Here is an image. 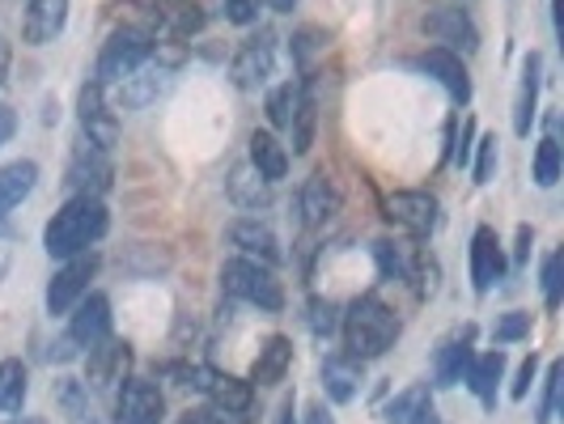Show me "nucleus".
<instances>
[{
	"label": "nucleus",
	"mask_w": 564,
	"mask_h": 424,
	"mask_svg": "<svg viewBox=\"0 0 564 424\" xmlns=\"http://www.w3.org/2000/svg\"><path fill=\"white\" fill-rule=\"evenodd\" d=\"M111 229V213L107 204L94 196H73L56 217L43 229V247L52 259H73V254L89 251L98 238H107Z\"/></svg>",
	"instance_id": "obj_1"
},
{
	"label": "nucleus",
	"mask_w": 564,
	"mask_h": 424,
	"mask_svg": "<svg viewBox=\"0 0 564 424\" xmlns=\"http://www.w3.org/2000/svg\"><path fill=\"white\" fill-rule=\"evenodd\" d=\"M339 327H344L348 357H357V361H373V357L391 352L399 331H403L395 311H391L387 302H378V297H357V302L344 311Z\"/></svg>",
	"instance_id": "obj_2"
},
{
	"label": "nucleus",
	"mask_w": 564,
	"mask_h": 424,
	"mask_svg": "<svg viewBox=\"0 0 564 424\" xmlns=\"http://www.w3.org/2000/svg\"><path fill=\"white\" fill-rule=\"evenodd\" d=\"M221 289L226 297L251 302L259 311H284V289L272 276V268H263L259 259H226L221 263Z\"/></svg>",
	"instance_id": "obj_3"
},
{
	"label": "nucleus",
	"mask_w": 564,
	"mask_h": 424,
	"mask_svg": "<svg viewBox=\"0 0 564 424\" xmlns=\"http://www.w3.org/2000/svg\"><path fill=\"white\" fill-rule=\"evenodd\" d=\"M153 56V34L144 26H119L102 43V56H98V85H119L128 81L137 68H144V59Z\"/></svg>",
	"instance_id": "obj_4"
},
{
	"label": "nucleus",
	"mask_w": 564,
	"mask_h": 424,
	"mask_svg": "<svg viewBox=\"0 0 564 424\" xmlns=\"http://www.w3.org/2000/svg\"><path fill=\"white\" fill-rule=\"evenodd\" d=\"M421 30L454 56H476L480 52V30L458 4H429L421 13Z\"/></svg>",
	"instance_id": "obj_5"
},
{
	"label": "nucleus",
	"mask_w": 564,
	"mask_h": 424,
	"mask_svg": "<svg viewBox=\"0 0 564 424\" xmlns=\"http://www.w3.org/2000/svg\"><path fill=\"white\" fill-rule=\"evenodd\" d=\"M94 272H98V254L94 251H82V254H73V259H64V268H59L56 276H52V284H47V314L73 311L85 293H89Z\"/></svg>",
	"instance_id": "obj_6"
},
{
	"label": "nucleus",
	"mask_w": 564,
	"mask_h": 424,
	"mask_svg": "<svg viewBox=\"0 0 564 424\" xmlns=\"http://www.w3.org/2000/svg\"><path fill=\"white\" fill-rule=\"evenodd\" d=\"M111 178H115V170H111V162H107V153L82 137L77 149H73V162H68V178H64L68 192H73V196L102 199L111 192Z\"/></svg>",
	"instance_id": "obj_7"
},
{
	"label": "nucleus",
	"mask_w": 564,
	"mask_h": 424,
	"mask_svg": "<svg viewBox=\"0 0 564 424\" xmlns=\"http://www.w3.org/2000/svg\"><path fill=\"white\" fill-rule=\"evenodd\" d=\"M128 369H132V344L107 336L89 348L85 382H89L94 391H111V387H123V382H128Z\"/></svg>",
	"instance_id": "obj_8"
},
{
	"label": "nucleus",
	"mask_w": 564,
	"mask_h": 424,
	"mask_svg": "<svg viewBox=\"0 0 564 424\" xmlns=\"http://www.w3.org/2000/svg\"><path fill=\"white\" fill-rule=\"evenodd\" d=\"M77 119H82V137L89 144H98L102 153L119 144V119L115 111H107V98H102V85L85 81L77 94Z\"/></svg>",
	"instance_id": "obj_9"
},
{
	"label": "nucleus",
	"mask_w": 564,
	"mask_h": 424,
	"mask_svg": "<svg viewBox=\"0 0 564 424\" xmlns=\"http://www.w3.org/2000/svg\"><path fill=\"white\" fill-rule=\"evenodd\" d=\"M272 68H276V39L263 30L238 47V56L229 64V81L238 89H259V85H268Z\"/></svg>",
	"instance_id": "obj_10"
},
{
	"label": "nucleus",
	"mask_w": 564,
	"mask_h": 424,
	"mask_svg": "<svg viewBox=\"0 0 564 424\" xmlns=\"http://www.w3.org/2000/svg\"><path fill=\"white\" fill-rule=\"evenodd\" d=\"M382 208H387V221L399 229H408L412 238L433 233L437 221H442V208H437V199L429 196V192H391Z\"/></svg>",
	"instance_id": "obj_11"
},
{
	"label": "nucleus",
	"mask_w": 564,
	"mask_h": 424,
	"mask_svg": "<svg viewBox=\"0 0 564 424\" xmlns=\"http://www.w3.org/2000/svg\"><path fill=\"white\" fill-rule=\"evenodd\" d=\"M166 416V399L158 391V382H144V378H128L119 403H115V421L119 424H162Z\"/></svg>",
	"instance_id": "obj_12"
},
{
	"label": "nucleus",
	"mask_w": 564,
	"mask_h": 424,
	"mask_svg": "<svg viewBox=\"0 0 564 424\" xmlns=\"http://www.w3.org/2000/svg\"><path fill=\"white\" fill-rule=\"evenodd\" d=\"M412 64L442 85V89L451 94L458 107H467V102H471V77H467V64H463V56H454V52H446V47H429V52H424V56H416Z\"/></svg>",
	"instance_id": "obj_13"
},
{
	"label": "nucleus",
	"mask_w": 564,
	"mask_h": 424,
	"mask_svg": "<svg viewBox=\"0 0 564 424\" xmlns=\"http://www.w3.org/2000/svg\"><path fill=\"white\" fill-rule=\"evenodd\" d=\"M506 276V251H501V238L492 226H480L471 233V289L488 293L492 284Z\"/></svg>",
	"instance_id": "obj_14"
},
{
	"label": "nucleus",
	"mask_w": 564,
	"mask_h": 424,
	"mask_svg": "<svg viewBox=\"0 0 564 424\" xmlns=\"http://www.w3.org/2000/svg\"><path fill=\"white\" fill-rule=\"evenodd\" d=\"M73 311H77L73 323H68V339H73V344L94 348L98 339L111 336V297H107V293H85Z\"/></svg>",
	"instance_id": "obj_15"
},
{
	"label": "nucleus",
	"mask_w": 564,
	"mask_h": 424,
	"mask_svg": "<svg viewBox=\"0 0 564 424\" xmlns=\"http://www.w3.org/2000/svg\"><path fill=\"white\" fill-rule=\"evenodd\" d=\"M170 85H174V73L170 68H137L128 81H119V94H115V107H123V111H141L149 102H158V98H166Z\"/></svg>",
	"instance_id": "obj_16"
},
{
	"label": "nucleus",
	"mask_w": 564,
	"mask_h": 424,
	"mask_svg": "<svg viewBox=\"0 0 564 424\" xmlns=\"http://www.w3.org/2000/svg\"><path fill=\"white\" fill-rule=\"evenodd\" d=\"M64 26H68V0H26V13H22V43L43 47V43L59 39Z\"/></svg>",
	"instance_id": "obj_17"
},
{
	"label": "nucleus",
	"mask_w": 564,
	"mask_h": 424,
	"mask_svg": "<svg viewBox=\"0 0 564 424\" xmlns=\"http://www.w3.org/2000/svg\"><path fill=\"white\" fill-rule=\"evenodd\" d=\"M153 26L162 39H192L199 30L208 26V13L199 9L196 0H158L153 4Z\"/></svg>",
	"instance_id": "obj_18"
},
{
	"label": "nucleus",
	"mask_w": 564,
	"mask_h": 424,
	"mask_svg": "<svg viewBox=\"0 0 564 424\" xmlns=\"http://www.w3.org/2000/svg\"><path fill=\"white\" fill-rule=\"evenodd\" d=\"M471 339H476V327H463L458 336L442 339L437 344V352H433V378H437V387H458L463 382V373L471 366Z\"/></svg>",
	"instance_id": "obj_19"
},
{
	"label": "nucleus",
	"mask_w": 564,
	"mask_h": 424,
	"mask_svg": "<svg viewBox=\"0 0 564 424\" xmlns=\"http://www.w3.org/2000/svg\"><path fill=\"white\" fill-rule=\"evenodd\" d=\"M226 233H229V242H234L238 251H247V254H254V259H263V268H276V263L284 259L281 238L272 233V226H263L259 217H242V221H234Z\"/></svg>",
	"instance_id": "obj_20"
},
{
	"label": "nucleus",
	"mask_w": 564,
	"mask_h": 424,
	"mask_svg": "<svg viewBox=\"0 0 564 424\" xmlns=\"http://www.w3.org/2000/svg\"><path fill=\"white\" fill-rule=\"evenodd\" d=\"M339 204H344V196H339L336 178L327 170H314L311 178H306V187H302V217H306V226H327L339 213Z\"/></svg>",
	"instance_id": "obj_21"
},
{
	"label": "nucleus",
	"mask_w": 564,
	"mask_h": 424,
	"mask_svg": "<svg viewBox=\"0 0 564 424\" xmlns=\"http://www.w3.org/2000/svg\"><path fill=\"white\" fill-rule=\"evenodd\" d=\"M289 366H293V339L272 336L263 348H259V357H254L251 378H247V382H251V387H276V382H284Z\"/></svg>",
	"instance_id": "obj_22"
},
{
	"label": "nucleus",
	"mask_w": 564,
	"mask_h": 424,
	"mask_svg": "<svg viewBox=\"0 0 564 424\" xmlns=\"http://www.w3.org/2000/svg\"><path fill=\"white\" fill-rule=\"evenodd\" d=\"M226 192L229 199L238 204V208H247V213H259V208H268V199H272V183L251 166V162H242V166L229 170L226 178Z\"/></svg>",
	"instance_id": "obj_23"
},
{
	"label": "nucleus",
	"mask_w": 564,
	"mask_h": 424,
	"mask_svg": "<svg viewBox=\"0 0 564 424\" xmlns=\"http://www.w3.org/2000/svg\"><path fill=\"white\" fill-rule=\"evenodd\" d=\"M539 68H543V59H539L535 52L522 59V81H518V98H513V132H518V137H531V128H535Z\"/></svg>",
	"instance_id": "obj_24"
},
{
	"label": "nucleus",
	"mask_w": 564,
	"mask_h": 424,
	"mask_svg": "<svg viewBox=\"0 0 564 424\" xmlns=\"http://www.w3.org/2000/svg\"><path fill=\"white\" fill-rule=\"evenodd\" d=\"M323 391L332 403H348V399L361 391V361L348 357V352H336L323 361Z\"/></svg>",
	"instance_id": "obj_25"
},
{
	"label": "nucleus",
	"mask_w": 564,
	"mask_h": 424,
	"mask_svg": "<svg viewBox=\"0 0 564 424\" xmlns=\"http://www.w3.org/2000/svg\"><path fill=\"white\" fill-rule=\"evenodd\" d=\"M501 373H506V352L492 348V352H484V357H471L463 382L471 387V395L480 399L484 407H492V403H497V382H501Z\"/></svg>",
	"instance_id": "obj_26"
},
{
	"label": "nucleus",
	"mask_w": 564,
	"mask_h": 424,
	"mask_svg": "<svg viewBox=\"0 0 564 424\" xmlns=\"http://www.w3.org/2000/svg\"><path fill=\"white\" fill-rule=\"evenodd\" d=\"M251 166L268 178V183H281L284 174H289V149H284L272 132H251Z\"/></svg>",
	"instance_id": "obj_27"
},
{
	"label": "nucleus",
	"mask_w": 564,
	"mask_h": 424,
	"mask_svg": "<svg viewBox=\"0 0 564 424\" xmlns=\"http://www.w3.org/2000/svg\"><path fill=\"white\" fill-rule=\"evenodd\" d=\"M208 395H213V403H217V412H234V416H242V412H251L254 387L247 382V378H234V373H213Z\"/></svg>",
	"instance_id": "obj_28"
},
{
	"label": "nucleus",
	"mask_w": 564,
	"mask_h": 424,
	"mask_svg": "<svg viewBox=\"0 0 564 424\" xmlns=\"http://www.w3.org/2000/svg\"><path fill=\"white\" fill-rule=\"evenodd\" d=\"M34 183H39V166L34 162H9V166H0V208H18L34 192Z\"/></svg>",
	"instance_id": "obj_29"
},
{
	"label": "nucleus",
	"mask_w": 564,
	"mask_h": 424,
	"mask_svg": "<svg viewBox=\"0 0 564 424\" xmlns=\"http://www.w3.org/2000/svg\"><path fill=\"white\" fill-rule=\"evenodd\" d=\"M314 128H318V102H314L311 85H302V102H297V111H293V119H289V132H293V157L311 153Z\"/></svg>",
	"instance_id": "obj_30"
},
{
	"label": "nucleus",
	"mask_w": 564,
	"mask_h": 424,
	"mask_svg": "<svg viewBox=\"0 0 564 424\" xmlns=\"http://www.w3.org/2000/svg\"><path fill=\"white\" fill-rule=\"evenodd\" d=\"M26 391H30L26 366H22L18 357L0 361V412H22V403H26Z\"/></svg>",
	"instance_id": "obj_31"
},
{
	"label": "nucleus",
	"mask_w": 564,
	"mask_h": 424,
	"mask_svg": "<svg viewBox=\"0 0 564 424\" xmlns=\"http://www.w3.org/2000/svg\"><path fill=\"white\" fill-rule=\"evenodd\" d=\"M561 170H564V153L556 137H543L535 149V183L539 187H556L561 183Z\"/></svg>",
	"instance_id": "obj_32"
},
{
	"label": "nucleus",
	"mask_w": 564,
	"mask_h": 424,
	"mask_svg": "<svg viewBox=\"0 0 564 424\" xmlns=\"http://www.w3.org/2000/svg\"><path fill=\"white\" fill-rule=\"evenodd\" d=\"M297 102H302V85L297 81L276 85V89L268 94V119H272V128H289V119H293V111H297Z\"/></svg>",
	"instance_id": "obj_33"
},
{
	"label": "nucleus",
	"mask_w": 564,
	"mask_h": 424,
	"mask_svg": "<svg viewBox=\"0 0 564 424\" xmlns=\"http://www.w3.org/2000/svg\"><path fill=\"white\" fill-rule=\"evenodd\" d=\"M429 403H433L429 387H408V391H399V395L387 403V412H382V416H387L391 424H408L421 407H429Z\"/></svg>",
	"instance_id": "obj_34"
},
{
	"label": "nucleus",
	"mask_w": 564,
	"mask_h": 424,
	"mask_svg": "<svg viewBox=\"0 0 564 424\" xmlns=\"http://www.w3.org/2000/svg\"><path fill=\"white\" fill-rule=\"evenodd\" d=\"M561 387H564V366L552 361L547 366V378H543V403H539V424H552L556 412H561Z\"/></svg>",
	"instance_id": "obj_35"
},
{
	"label": "nucleus",
	"mask_w": 564,
	"mask_h": 424,
	"mask_svg": "<svg viewBox=\"0 0 564 424\" xmlns=\"http://www.w3.org/2000/svg\"><path fill=\"white\" fill-rule=\"evenodd\" d=\"M52 395H56V403L68 412V421H85V416H89V407H85V382H77V378H59Z\"/></svg>",
	"instance_id": "obj_36"
},
{
	"label": "nucleus",
	"mask_w": 564,
	"mask_h": 424,
	"mask_svg": "<svg viewBox=\"0 0 564 424\" xmlns=\"http://www.w3.org/2000/svg\"><path fill=\"white\" fill-rule=\"evenodd\" d=\"M531 336V314L527 311H509L492 323V344H513V339Z\"/></svg>",
	"instance_id": "obj_37"
},
{
	"label": "nucleus",
	"mask_w": 564,
	"mask_h": 424,
	"mask_svg": "<svg viewBox=\"0 0 564 424\" xmlns=\"http://www.w3.org/2000/svg\"><path fill=\"white\" fill-rule=\"evenodd\" d=\"M306 323H311V331H314L318 339L336 336V327H339V306H336V302H327V297H314V302H311V314H306Z\"/></svg>",
	"instance_id": "obj_38"
},
{
	"label": "nucleus",
	"mask_w": 564,
	"mask_h": 424,
	"mask_svg": "<svg viewBox=\"0 0 564 424\" xmlns=\"http://www.w3.org/2000/svg\"><path fill=\"white\" fill-rule=\"evenodd\" d=\"M561 263H564L561 251H552L543 259V302H547V311H561V293H564Z\"/></svg>",
	"instance_id": "obj_39"
},
{
	"label": "nucleus",
	"mask_w": 564,
	"mask_h": 424,
	"mask_svg": "<svg viewBox=\"0 0 564 424\" xmlns=\"http://www.w3.org/2000/svg\"><path fill=\"white\" fill-rule=\"evenodd\" d=\"M492 174H497V137H480L476 162H471V178H476V187H488Z\"/></svg>",
	"instance_id": "obj_40"
},
{
	"label": "nucleus",
	"mask_w": 564,
	"mask_h": 424,
	"mask_svg": "<svg viewBox=\"0 0 564 424\" xmlns=\"http://www.w3.org/2000/svg\"><path fill=\"white\" fill-rule=\"evenodd\" d=\"M323 43H327V34H323L318 26L297 30V34H293V56H297V64L306 68V64H311V56L318 52V47H323Z\"/></svg>",
	"instance_id": "obj_41"
},
{
	"label": "nucleus",
	"mask_w": 564,
	"mask_h": 424,
	"mask_svg": "<svg viewBox=\"0 0 564 424\" xmlns=\"http://www.w3.org/2000/svg\"><path fill=\"white\" fill-rule=\"evenodd\" d=\"M226 18L234 26H251L259 18V0H226Z\"/></svg>",
	"instance_id": "obj_42"
},
{
	"label": "nucleus",
	"mask_w": 564,
	"mask_h": 424,
	"mask_svg": "<svg viewBox=\"0 0 564 424\" xmlns=\"http://www.w3.org/2000/svg\"><path fill=\"white\" fill-rule=\"evenodd\" d=\"M535 369H539V357L531 352V357L522 361V369H518V378H513L509 395H513V399H527V391H531V382H535Z\"/></svg>",
	"instance_id": "obj_43"
},
{
	"label": "nucleus",
	"mask_w": 564,
	"mask_h": 424,
	"mask_svg": "<svg viewBox=\"0 0 564 424\" xmlns=\"http://www.w3.org/2000/svg\"><path fill=\"white\" fill-rule=\"evenodd\" d=\"M471 137H476V119L463 123V141L454 144V153H451L458 166H471Z\"/></svg>",
	"instance_id": "obj_44"
},
{
	"label": "nucleus",
	"mask_w": 564,
	"mask_h": 424,
	"mask_svg": "<svg viewBox=\"0 0 564 424\" xmlns=\"http://www.w3.org/2000/svg\"><path fill=\"white\" fill-rule=\"evenodd\" d=\"M531 242H535L531 226H518V247H513V263H518V268H522V263L531 259Z\"/></svg>",
	"instance_id": "obj_45"
},
{
	"label": "nucleus",
	"mask_w": 564,
	"mask_h": 424,
	"mask_svg": "<svg viewBox=\"0 0 564 424\" xmlns=\"http://www.w3.org/2000/svg\"><path fill=\"white\" fill-rule=\"evenodd\" d=\"M13 132H18V115H13L9 107H4V102H0V144L13 141Z\"/></svg>",
	"instance_id": "obj_46"
},
{
	"label": "nucleus",
	"mask_w": 564,
	"mask_h": 424,
	"mask_svg": "<svg viewBox=\"0 0 564 424\" xmlns=\"http://www.w3.org/2000/svg\"><path fill=\"white\" fill-rule=\"evenodd\" d=\"M73 352H77V348H73V339L64 336L59 344H52V348H47V361H73Z\"/></svg>",
	"instance_id": "obj_47"
},
{
	"label": "nucleus",
	"mask_w": 564,
	"mask_h": 424,
	"mask_svg": "<svg viewBox=\"0 0 564 424\" xmlns=\"http://www.w3.org/2000/svg\"><path fill=\"white\" fill-rule=\"evenodd\" d=\"M306 424H336V416H332L323 403H311V407H306Z\"/></svg>",
	"instance_id": "obj_48"
},
{
	"label": "nucleus",
	"mask_w": 564,
	"mask_h": 424,
	"mask_svg": "<svg viewBox=\"0 0 564 424\" xmlns=\"http://www.w3.org/2000/svg\"><path fill=\"white\" fill-rule=\"evenodd\" d=\"M276 424H297V407H293V399H284V403H281V416H276Z\"/></svg>",
	"instance_id": "obj_49"
},
{
	"label": "nucleus",
	"mask_w": 564,
	"mask_h": 424,
	"mask_svg": "<svg viewBox=\"0 0 564 424\" xmlns=\"http://www.w3.org/2000/svg\"><path fill=\"white\" fill-rule=\"evenodd\" d=\"M178 424H213V412H183Z\"/></svg>",
	"instance_id": "obj_50"
},
{
	"label": "nucleus",
	"mask_w": 564,
	"mask_h": 424,
	"mask_svg": "<svg viewBox=\"0 0 564 424\" xmlns=\"http://www.w3.org/2000/svg\"><path fill=\"white\" fill-rule=\"evenodd\" d=\"M408 424H442V421H437V412H433V403H429V407H421Z\"/></svg>",
	"instance_id": "obj_51"
},
{
	"label": "nucleus",
	"mask_w": 564,
	"mask_h": 424,
	"mask_svg": "<svg viewBox=\"0 0 564 424\" xmlns=\"http://www.w3.org/2000/svg\"><path fill=\"white\" fill-rule=\"evenodd\" d=\"M9 59H13V52H9V43H0V85L9 81Z\"/></svg>",
	"instance_id": "obj_52"
},
{
	"label": "nucleus",
	"mask_w": 564,
	"mask_h": 424,
	"mask_svg": "<svg viewBox=\"0 0 564 424\" xmlns=\"http://www.w3.org/2000/svg\"><path fill=\"white\" fill-rule=\"evenodd\" d=\"M213 424H247L242 416H234V412H213Z\"/></svg>",
	"instance_id": "obj_53"
},
{
	"label": "nucleus",
	"mask_w": 564,
	"mask_h": 424,
	"mask_svg": "<svg viewBox=\"0 0 564 424\" xmlns=\"http://www.w3.org/2000/svg\"><path fill=\"white\" fill-rule=\"evenodd\" d=\"M268 4H272L276 13H293V9H297V0H268Z\"/></svg>",
	"instance_id": "obj_54"
},
{
	"label": "nucleus",
	"mask_w": 564,
	"mask_h": 424,
	"mask_svg": "<svg viewBox=\"0 0 564 424\" xmlns=\"http://www.w3.org/2000/svg\"><path fill=\"white\" fill-rule=\"evenodd\" d=\"M0 233H9V208H0Z\"/></svg>",
	"instance_id": "obj_55"
},
{
	"label": "nucleus",
	"mask_w": 564,
	"mask_h": 424,
	"mask_svg": "<svg viewBox=\"0 0 564 424\" xmlns=\"http://www.w3.org/2000/svg\"><path fill=\"white\" fill-rule=\"evenodd\" d=\"M9 424H47V421H34V416H13Z\"/></svg>",
	"instance_id": "obj_56"
}]
</instances>
